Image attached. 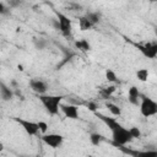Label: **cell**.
<instances>
[{
	"instance_id": "obj_1",
	"label": "cell",
	"mask_w": 157,
	"mask_h": 157,
	"mask_svg": "<svg viewBox=\"0 0 157 157\" xmlns=\"http://www.w3.org/2000/svg\"><path fill=\"white\" fill-rule=\"evenodd\" d=\"M94 115L102 120L110 130L112 132V141H113V145L115 147H120V146H126L128 144H130L134 139L129 131V129H126L125 126H123L115 118H112V117H107L102 113H94Z\"/></svg>"
},
{
	"instance_id": "obj_2",
	"label": "cell",
	"mask_w": 157,
	"mask_h": 157,
	"mask_svg": "<svg viewBox=\"0 0 157 157\" xmlns=\"http://www.w3.org/2000/svg\"><path fill=\"white\" fill-rule=\"evenodd\" d=\"M39 102L43 104V107L45 108L47 113L49 115H56L59 114L60 110V105L63 103L64 97L60 94H40L38 96Z\"/></svg>"
},
{
	"instance_id": "obj_3",
	"label": "cell",
	"mask_w": 157,
	"mask_h": 157,
	"mask_svg": "<svg viewBox=\"0 0 157 157\" xmlns=\"http://www.w3.org/2000/svg\"><path fill=\"white\" fill-rule=\"evenodd\" d=\"M140 113L145 118H150L157 114V102L148 96L141 94L140 97Z\"/></svg>"
},
{
	"instance_id": "obj_4",
	"label": "cell",
	"mask_w": 157,
	"mask_h": 157,
	"mask_svg": "<svg viewBox=\"0 0 157 157\" xmlns=\"http://www.w3.org/2000/svg\"><path fill=\"white\" fill-rule=\"evenodd\" d=\"M55 15H56V18H58V21L60 23V33L64 37H70L71 32H72L71 20L66 15H64L63 12H59V11H55Z\"/></svg>"
},
{
	"instance_id": "obj_5",
	"label": "cell",
	"mask_w": 157,
	"mask_h": 157,
	"mask_svg": "<svg viewBox=\"0 0 157 157\" xmlns=\"http://www.w3.org/2000/svg\"><path fill=\"white\" fill-rule=\"evenodd\" d=\"M18 125H21V128L26 131V134H28L29 136H36L38 135L39 132V128H38V124L34 123V121H31V120H27V119H22V118H17V117H13L12 118Z\"/></svg>"
},
{
	"instance_id": "obj_6",
	"label": "cell",
	"mask_w": 157,
	"mask_h": 157,
	"mask_svg": "<svg viewBox=\"0 0 157 157\" xmlns=\"http://www.w3.org/2000/svg\"><path fill=\"white\" fill-rule=\"evenodd\" d=\"M123 153L129 155L130 157H157V150H135L128 148L125 146L118 147Z\"/></svg>"
},
{
	"instance_id": "obj_7",
	"label": "cell",
	"mask_w": 157,
	"mask_h": 157,
	"mask_svg": "<svg viewBox=\"0 0 157 157\" xmlns=\"http://www.w3.org/2000/svg\"><path fill=\"white\" fill-rule=\"evenodd\" d=\"M141 53L147 59H155L157 56V43L151 42V43H145V44H139V43H132Z\"/></svg>"
},
{
	"instance_id": "obj_8",
	"label": "cell",
	"mask_w": 157,
	"mask_h": 157,
	"mask_svg": "<svg viewBox=\"0 0 157 157\" xmlns=\"http://www.w3.org/2000/svg\"><path fill=\"white\" fill-rule=\"evenodd\" d=\"M40 139H42V141L47 146H49L52 148H59L63 145V142H64V136L60 135V134H54V132H52V134H44Z\"/></svg>"
},
{
	"instance_id": "obj_9",
	"label": "cell",
	"mask_w": 157,
	"mask_h": 157,
	"mask_svg": "<svg viewBox=\"0 0 157 157\" xmlns=\"http://www.w3.org/2000/svg\"><path fill=\"white\" fill-rule=\"evenodd\" d=\"M29 88L37 93L38 96L40 94H47V91H48V83L43 80H39V78H32L29 80Z\"/></svg>"
},
{
	"instance_id": "obj_10",
	"label": "cell",
	"mask_w": 157,
	"mask_h": 157,
	"mask_svg": "<svg viewBox=\"0 0 157 157\" xmlns=\"http://www.w3.org/2000/svg\"><path fill=\"white\" fill-rule=\"evenodd\" d=\"M60 110L63 112V114L72 120L78 119V107L76 104H70V103H61L60 105Z\"/></svg>"
},
{
	"instance_id": "obj_11",
	"label": "cell",
	"mask_w": 157,
	"mask_h": 157,
	"mask_svg": "<svg viewBox=\"0 0 157 157\" xmlns=\"http://www.w3.org/2000/svg\"><path fill=\"white\" fill-rule=\"evenodd\" d=\"M0 96H1V99L4 102H10L13 99V96H15V92L12 91L11 87L6 86L4 82L0 83Z\"/></svg>"
},
{
	"instance_id": "obj_12",
	"label": "cell",
	"mask_w": 157,
	"mask_h": 157,
	"mask_svg": "<svg viewBox=\"0 0 157 157\" xmlns=\"http://www.w3.org/2000/svg\"><path fill=\"white\" fill-rule=\"evenodd\" d=\"M140 97H141V93H140L139 88L136 86H131L129 88V91H128V101L131 104L137 105V104H140V102H139L140 101Z\"/></svg>"
},
{
	"instance_id": "obj_13",
	"label": "cell",
	"mask_w": 157,
	"mask_h": 157,
	"mask_svg": "<svg viewBox=\"0 0 157 157\" xmlns=\"http://www.w3.org/2000/svg\"><path fill=\"white\" fill-rule=\"evenodd\" d=\"M105 108L109 110V113L113 115V117H120L121 115V109L118 104L115 103H112V102H107L105 103Z\"/></svg>"
},
{
	"instance_id": "obj_14",
	"label": "cell",
	"mask_w": 157,
	"mask_h": 157,
	"mask_svg": "<svg viewBox=\"0 0 157 157\" xmlns=\"http://www.w3.org/2000/svg\"><path fill=\"white\" fill-rule=\"evenodd\" d=\"M85 16L87 17V20H88L93 26H96V25H98V23L101 22V13H99L98 11H90V12H87Z\"/></svg>"
},
{
	"instance_id": "obj_15",
	"label": "cell",
	"mask_w": 157,
	"mask_h": 157,
	"mask_svg": "<svg viewBox=\"0 0 157 157\" xmlns=\"http://www.w3.org/2000/svg\"><path fill=\"white\" fill-rule=\"evenodd\" d=\"M75 47H76L78 50L83 52V53H87V52L91 50V44H90L88 40H86V39L76 40V42H75Z\"/></svg>"
},
{
	"instance_id": "obj_16",
	"label": "cell",
	"mask_w": 157,
	"mask_h": 157,
	"mask_svg": "<svg viewBox=\"0 0 157 157\" xmlns=\"http://www.w3.org/2000/svg\"><path fill=\"white\" fill-rule=\"evenodd\" d=\"M78 27H80L81 31H90L93 27V25L87 20L86 16H82V17L78 18Z\"/></svg>"
},
{
	"instance_id": "obj_17",
	"label": "cell",
	"mask_w": 157,
	"mask_h": 157,
	"mask_svg": "<svg viewBox=\"0 0 157 157\" xmlns=\"http://www.w3.org/2000/svg\"><path fill=\"white\" fill-rule=\"evenodd\" d=\"M104 140H105L104 136L101 135V134H98V132H92L90 135V141H91V144L93 146H99Z\"/></svg>"
},
{
	"instance_id": "obj_18",
	"label": "cell",
	"mask_w": 157,
	"mask_h": 157,
	"mask_svg": "<svg viewBox=\"0 0 157 157\" xmlns=\"http://www.w3.org/2000/svg\"><path fill=\"white\" fill-rule=\"evenodd\" d=\"M115 90H117V87L114 86V85H112V86H108V87H104V88H101V91H99V94L104 98V99H108L114 92H115Z\"/></svg>"
},
{
	"instance_id": "obj_19",
	"label": "cell",
	"mask_w": 157,
	"mask_h": 157,
	"mask_svg": "<svg viewBox=\"0 0 157 157\" xmlns=\"http://www.w3.org/2000/svg\"><path fill=\"white\" fill-rule=\"evenodd\" d=\"M33 45L37 50H44L48 47V40L44 38H34L33 39Z\"/></svg>"
},
{
	"instance_id": "obj_20",
	"label": "cell",
	"mask_w": 157,
	"mask_h": 157,
	"mask_svg": "<svg viewBox=\"0 0 157 157\" xmlns=\"http://www.w3.org/2000/svg\"><path fill=\"white\" fill-rule=\"evenodd\" d=\"M148 76H150V72L147 69H139L136 71V78L141 82H146L148 80Z\"/></svg>"
},
{
	"instance_id": "obj_21",
	"label": "cell",
	"mask_w": 157,
	"mask_h": 157,
	"mask_svg": "<svg viewBox=\"0 0 157 157\" xmlns=\"http://www.w3.org/2000/svg\"><path fill=\"white\" fill-rule=\"evenodd\" d=\"M105 78H107L108 82H112V83L118 82V76L112 69H107L105 70Z\"/></svg>"
},
{
	"instance_id": "obj_22",
	"label": "cell",
	"mask_w": 157,
	"mask_h": 157,
	"mask_svg": "<svg viewBox=\"0 0 157 157\" xmlns=\"http://www.w3.org/2000/svg\"><path fill=\"white\" fill-rule=\"evenodd\" d=\"M10 6L6 5L4 1H0V15L1 16H9L10 15Z\"/></svg>"
},
{
	"instance_id": "obj_23",
	"label": "cell",
	"mask_w": 157,
	"mask_h": 157,
	"mask_svg": "<svg viewBox=\"0 0 157 157\" xmlns=\"http://www.w3.org/2000/svg\"><path fill=\"white\" fill-rule=\"evenodd\" d=\"M129 131H130L132 139H140V137H141V130H140L137 126H131V128L129 129Z\"/></svg>"
},
{
	"instance_id": "obj_24",
	"label": "cell",
	"mask_w": 157,
	"mask_h": 157,
	"mask_svg": "<svg viewBox=\"0 0 157 157\" xmlns=\"http://www.w3.org/2000/svg\"><path fill=\"white\" fill-rule=\"evenodd\" d=\"M37 124H38V128H39V131L40 132H43V134H47V131H48V124L45 123V121H37Z\"/></svg>"
},
{
	"instance_id": "obj_25",
	"label": "cell",
	"mask_w": 157,
	"mask_h": 157,
	"mask_svg": "<svg viewBox=\"0 0 157 157\" xmlns=\"http://www.w3.org/2000/svg\"><path fill=\"white\" fill-rule=\"evenodd\" d=\"M87 108H88V110H91V112H93V113H97V110H98V104L96 103V102H88L87 103Z\"/></svg>"
},
{
	"instance_id": "obj_26",
	"label": "cell",
	"mask_w": 157,
	"mask_h": 157,
	"mask_svg": "<svg viewBox=\"0 0 157 157\" xmlns=\"http://www.w3.org/2000/svg\"><path fill=\"white\" fill-rule=\"evenodd\" d=\"M52 26L54 27V29L60 31V23H59L58 18H53V20H52Z\"/></svg>"
},
{
	"instance_id": "obj_27",
	"label": "cell",
	"mask_w": 157,
	"mask_h": 157,
	"mask_svg": "<svg viewBox=\"0 0 157 157\" xmlns=\"http://www.w3.org/2000/svg\"><path fill=\"white\" fill-rule=\"evenodd\" d=\"M21 2H18V1H13V0H10L9 1V6L10 7H13V6H18Z\"/></svg>"
},
{
	"instance_id": "obj_28",
	"label": "cell",
	"mask_w": 157,
	"mask_h": 157,
	"mask_svg": "<svg viewBox=\"0 0 157 157\" xmlns=\"http://www.w3.org/2000/svg\"><path fill=\"white\" fill-rule=\"evenodd\" d=\"M17 69H18L20 71H23V66H22L21 64H18V65H17Z\"/></svg>"
},
{
	"instance_id": "obj_29",
	"label": "cell",
	"mask_w": 157,
	"mask_h": 157,
	"mask_svg": "<svg viewBox=\"0 0 157 157\" xmlns=\"http://www.w3.org/2000/svg\"><path fill=\"white\" fill-rule=\"evenodd\" d=\"M155 34H156V36H157V27H156V28H155Z\"/></svg>"
}]
</instances>
